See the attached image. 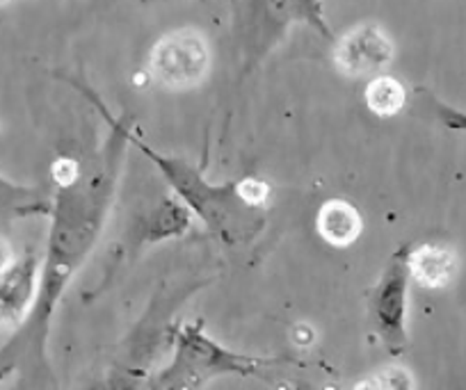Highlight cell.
<instances>
[{"label": "cell", "instance_id": "cell-1", "mask_svg": "<svg viewBox=\"0 0 466 390\" xmlns=\"http://www.w3.org/2000/svg\"><path fill=\"white\" fill-rule=\"evenodd\" d=\"M208 65V46L195 30L167 35L156 44L149 57L151 75L172 89H186L204 80Z\"/></svg>", "mask_w": 466, "mask_h": 390}, {"label": "cell", "instance_id": "cell-2", "mask_svg": "<svg viewBox=\"0 0 466 390\" xmlns=\"http://www.w3.org/2000/svg\"><path fill=\"white\" fill-rule=\"evenodd\" d=\"M391 44L373 25L352 30L336 46V65L350 75H364L382 69L391 60Z\"/></svg>", "mask_w": 466, "mask_h": 390}, {"label": "cell", "instance_id": "cell-3", "mask_svg": "<svg viewBox=\"0 0 466 390\" xmlns=\"http://www.w3.org/2000/svg\"><path fill=\"white\" fill-rule=\"evenodd\" d=\"M405 293H407V267L405 258H396L391 270L382 279L378 288V325L380 334L389 345H398L405 340Z\"/></svg>", "mask_w": 466, "mask_h": 390}, {"label": "cell", "instance_id": "cell-4", "mask_svg": "<svg viewBox=\"0 0 466 390\" xmlns=\"http://www.w3.org/2000/svg\"><path fill=\"white\" fill-rule=\"evenodd\" d=\"M318 228L327 242L345 246L360 235L361 219L352 205L343 204V201H329L322 205L320 215H318Z\"/></svg>", "mask_w": 466, "mask_h": 390}, {"label": "cell", "instance_id": "cell-5", "mask_svg": "<svg viewBox=\"0 0 466 390\" xmlns=\"http://www.w3.org/2000/svg\"><path fill=\"white\" fill-rule=\"evenodd\" d=\"M410 270L425 288H441L452 276V258L448 251L437 246H423L410 255Z\"/></svg>", "mask_w": 466, "mask_h": 390}, {"label": "cell", "instance_id": "cell-6", "mask_svg": "<svg viewBox=\"0 0 466 390\" xmlns=\"http://www.w3.org/2000/svg\"><path fill=\"white\" fill-rule=\"evenodd\" d=\"M366 101H369L370 110L378 115H396L405 105V87L391 75H380L366 89Z\"/></svg>", "mask_w": 466, "mask_h": 390}, {"label": "cell", "instance_id": "cell-7", "mask_svg": "<svg viewBox=\"0 0 466 390\" xmlns=\"http://www.w3.org/2000/svg\"><path fill=\"white\" fill-rule=\"evenodd\" d=\"M236 192L243 196V201H248V204H254V205L266 201L268 196V187L263 185L261 181H243L238 187H236Z\"/></svg>", "mask_w": 466, "mask_h": 390}, {"label": "cell", "instance_id": "cell-8", "mask_svg": "<svg viewBox=\"0 0 466 390\" xmlns=\"http://www.w3.org/2000/svg\"><path fill=\"white\" fill-rule=\"evenodd\" d=\"M53 176H56V181L60 185H71L76 181V176H78V165L74 160H57L53 165Z\"/></svg>", "mask_w": 466, "mask_h": 390}, {"label": "cell", "instance_id": "cell-9", "mask_svg": "<svg viewBox=\"0 0 466 390\" xmlns=\"http://www.w3.org/2000/svg\"><path fill=\"white\" fill-rule=\"evenodd\" d=\"M439 115H441V119L446 121L451 128L466 130V115H461V112L451 110V107H439Z\"/></svg>", "mask_w": 466, "mask_h": 390}]
</instances>
